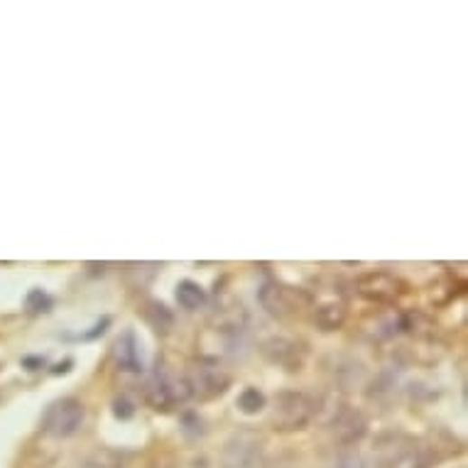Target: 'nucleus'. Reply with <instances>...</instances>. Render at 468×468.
I'll list each match as a JSON object with an SVG mask.
<instances>
[{"label":"nucleus","instance_id":"obj_1","mask_svg":"<svg viewBox=\"0 0 468 468\" xmlns=\"http://www.w3.org/2000/svg\"><path fill=\"white\" fill-rule=\"evenodd\" d=\"M314 415H317V405H314V399L309 395L285 390L275 398L270 425L275 427L278 432H299L312 422Z\"/></svg>","mask_w":468,"mask_h":468},{"label":"nucleus","instance_id":"obj_2","mask_svg":"<svg viewBox=\"0 0 468 468\" xmlns=\"http://www.w3.org/2000/svg\"><path fill=\"white\" fill-rule=\"evenodd\" d=\"M265 442L255 429H238L221 449V468H265Z\"/></svg>","mask_w":468,"mask_h":468},{"label":"nucleus","instance_id":"obj_3","mask_svg":"<svg viewBox=\"0 0 468 468\" xmlns=\"http://www.w3.org/2000/svg\"><path fill=\"white\" fill-rule=\"evenodd\" d=\"M184 382H187L189 395H194V398L216 399L228 390L231 375L225 373L224 368H218L216 363H211V361H194V363L187 368Z\"/></svg>","mask_w":468,"mask_h":468},{"label":"nucleus","instance_id":"obj_4","mask_svg":"<svg viewBox=\"0 0 468 468\" xmlns=\"http://www.w3.org/2000/svg\"><path fill=\"white\" fill-rule=\"evenodd\" d=\"M87 419V409L74 398H64L54 402L52 408L44 415V434H50L54 439H69L81 429Z\"/></svg>","mask_w":468,"mask_h":468},{"label":"nucleus","instance_id":"obj_5","mask_svg":"<svg viewBox=\"0 0 468 468\" xmlns=\"http://www.w3.org/2000/svg\"><path fill=\"white\" fill-rule=\"evenodd\" d=\"M356 289L368 302L392 304L408 292V285L388 270H368L356 280Z\"/></svg>","mask_w":468,"mask_h":468},{"label":"nucleus","instance_id":"obj_6","mask_svg":"<svg viewBox=\"0 0 468 468\" xmlns=\"http://www.w3.org/2000/svg\"><path fill=\"white\" fill-rule=\"evenodd\" d=\"M261 304L265 307V312L278 317V319H287V317H295L309 304V297L304 295L302 289L295 287L278 285V282H268L261 289Z\"/></svg>","mask_w":468,"mask_h":468},{"label":"nucleus","instance_id":"obj_7","mask_svg":"<svg viewBox=\"0 0 468 468\" xmlns=\"http://www.w3.org/2000/svg\"><path fill=\"white\" fill-rule=\"evenodd\" d=\"M142 395H145V402L152 409H157V412H170L177 402L189 398V390H187V382L184 381H174V378H167V375H155L145 385Z\"/></svg>","mask_w":468,"mask_h":468},{"label":"nucleus","instance_id":"obj_8","mask_svg":"<svg viewBox=\"0 0 468 468\" xmlns=\"http://www.w3.org/2000/svg\"><path fill=\"white\" fill-rule=\"evenodd\" d=\"M331 429L336 434V439L341 444H356L365 436L368 422L358 409L351 408H336L331 412Z\"/></svg>","mask_w":468,"mask_h":468},{"label":"nucleus","instance_id":"obj_9","mask_svg":"<svg viewBox=\"0 0 468 468\" xmlns=\"http://www.w3.org/2000/svg\"><path fill=\"white\" fill-rule=\"evenodd\" d=\"M432 456L415 444H398L382 459V468H429Z\"/></svg>","mask_w":468,"mask_h":468},{"label":"nucleus","instance_id":"obj_10","mask_svg":"<svg viewBox=\"0 0 468 468\" xmlns=\"http://www.w3.org/2000/svg\"><path fill=\"white\" fill-rule=\"evenodd\" d=\"M113 358L123 371H140V353H138V341L133 331H125L115 346H113Z\"/></svg>","mask_w":468,"mask_h":468},{"label":"nucleus","instance_id":"obj_11","mask_svg":"<svg viewBox=\"0 0 468 468\" xmlns=\"http://www.w3.org/2000/svg\"><path fill=\"white\" fill-rule=\"evenodd\" d=\"M348 319V309L344 302H326L317 307L314 312V324L321 331H336L341 329Z\"/></svg>","mask_w":468,"mask_h":468},{"label":"nucleus","instance_id":"obj_12","mask_svg":"<svg viewBox=\"0 0 468 468\" xmlns=\"http://www.w3.org/2000/svg\"><path fill=\"white\" fill-rule=\"evenodd\" d=\"M265 353L275 363L289 365V371H299V365H302V358L297 356V346L292 341H285V338H272L265 346Z\"/></svg>","mask_w":468,"mask_h":468},{"label":"nucleus","instance_id":"obj_13","mask_svg":"<svg viewBox=\"0 0 468 468\" xmlns=\"http://www.w3.org/2000/svg\"><path fill=\"white\" fill-rule=\"evenodd\" d=\"M177 302H179V307H184L187 312H197L199 307L206 304V292H204V287L197 285V282L184 280V282L177 285Z\"/></svg>","mask_w":468,"mask_h":468},{"label":"nucleus","instance_id":"obj_14","mask_svg":"<svg viewBox=\"0 0 468 468\" xmlns=\"http://www.w3.org/2000/svg\"><path fill=\"white\" fill-rule=\"evenodd\" d=\"M81 468H123V454L108 446H98L84 459Z\"/></svg>","mask_w":468,"mask_h":468},{"label":"nucleus","instance_id":"obj_15","mask_svg":"<svg viewBox=\"0 0 468 468\" xmlns=\"http://www.w3.org/2000/svg\"><path fill=\"white\" fill-rule=\"evenodd\" d=\"M157 268H160L157 262H131V265H125V278L135 289H142L155 280Z\"/></svg>","mask_w":468,"mask_h":468},{"label":"nucleus","instance_id":"obj_16","mask_svg":"<svg viewBox=\"0 0 468 468\" xmlns=\"http://www.w3.org/2000/svg\"><path fill=\"white\" fill-rule=\"evenodd\" d=\"M145 319L152 324V329L162 331V334H167V331L172 329V324H174L172 312L167 309L165 304H160V302L148 304V309H145Z\"/></svg>","mask_w":468,"mask_h":468},{"label":"nucleus","instance_id":"obj_17","mask_svg":"<svg viewBox=\"0 0 468 468\" xmlns=\"http://www.w3.org/2000/svg\"><path fill=\"white\" fill-rule=\"evenodd\" d=\"M235 405H238V409H241L243 415H258V412H262V408H265V395H262L258 388H245V390L238 395V399H235Z\"/></svg>","mask_w":468,"mask_h":468},{"label":"nucleus","instance_id":"obj_18","mask_svg":"<svg viewBox=\"0 0 468 468\" xmlns=\"http://www.w3.org/2000/svg\"><path fill=\"white\" fill-rule=\"evenodd\" d=\"M329 468H368L361 454L356 451H341L336 459L331 461Z\"/></svg>","mask_w":468,"mask_h":468},{"label":"nucleus","instance_id":"obj_19","mask_svg":"<svg viewBox=\"0 0 468 468\" xmlns=\"http://www.w3.org/2000/svg\"><path fill=\"white\" fill-rule=\"evenodd\" d=\"M113 415L121 417V419H128V417H133V405L125 398L115 399L113 402Z\"/></svg>","mask_w":468,"mask_h":468}]
</instances>
